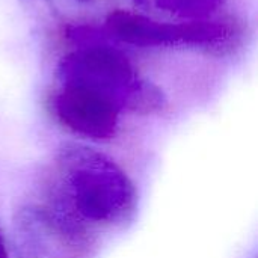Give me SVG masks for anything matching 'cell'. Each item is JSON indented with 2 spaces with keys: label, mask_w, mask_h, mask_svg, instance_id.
<instances>
[{
  "label": "cell",
  "mask_w": 258,
  "mask_h": 258,
  "mask_svg": "<svg viewBox=\"0 0 258 258\" xmlns=\"http://www.w3.org/2000/svg\"><path fill=\"white\" fill-rule=\"evenodd\" d=\"M56 190L70 213L88 228H116L132 221L138 192L109 156L76 148L59 162Z\"/></svg>",
  "instance_id": "cell-1"
},
{
  "label": "cell",
  "mask_w": 258,
  "mask_h": 258,
  "mask_svg": "<svg viewBox=\"0 0 258 258\" xmlns=\"http://www.w3.org/2000/svg\"><path fill=\"white\" fill-rule=\"evenodd\" d=\"M0 258H15L14 249L11 246V242L2 224H0Z\"/></svg>",
  "instance_id": "cell-2"
}]
</instances>
